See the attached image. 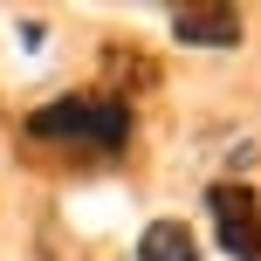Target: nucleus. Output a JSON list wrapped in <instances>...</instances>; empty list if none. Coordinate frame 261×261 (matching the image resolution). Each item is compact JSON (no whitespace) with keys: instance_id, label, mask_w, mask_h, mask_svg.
I'll list each match as a JSON object with an SVG mask.
<instances>
[{"instance_id":"nucleus-3","label":"nucleus","mask_w":261,"mask_h":261,"mask_svg":"<svg viewBox=\"0 0 261 261\" xmlns=\"http://www.w3.org/2000/svg\"><path fill=\"white\" fill-rule=\"evenodd\" d=\"M172 35L193 48H234L241 41V14L234 7H172Z\"/></svg>"},{"instance_id":"nucleus-2","label":"nucleus","mask_w":261,"mask_h":261,"mask_svg":"<svg viewBox=\"0 0 261 261\" xmlns=\"http://www.w3.org/2000/svg\"><path fill=\"white\" fill-rule=\"evenodd\" d=\"M206 206H213V234H220V248L234 254V261H261V199L241 193V186H213Z\"/></svg>"},{"instance_id":"nucleus-1","label":"nucleus","mask_w":261,"mask_h":261,"mask_svg":"<svg viewBox=\"0 0 261 261\" xmlns=\"http://www.w3.org/2000/svg\"><path fill=\"white\" fill-rule=\"evenodd\" d=\"M35 138H55V144H90V151H117L130 138V110L124 96L110 90H83V96H62V103H41L28 117Z\"/></svg>"},{"instance_id":"nucleus-4","label":"nucleus","mask_w":261,"mask_h":261,"mask_svg":"<svg viewBox=\"0 0 261 261\" xmlns=\"http://www.w3.org/2000/svg\"><path fill=\"white\" fill-rule=\"evenodd\" d=\"M138 261H199V241H193V227H179V220H151L144 241H138Z\"/></svg>"}]
</instances>
